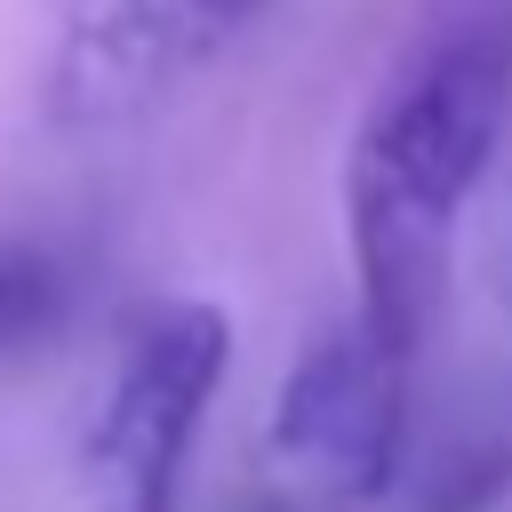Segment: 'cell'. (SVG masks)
Instances as JSON below:
<instances>
[{
  "label": "cell",
  "mask_w": 512,
  "mask_h": 512,
  "mask_svg": "<svg viewBox=\"0 0 512 512\" xmlns=\"http://www.w3.org/2000/svg\"><path fill=\"white\" fill-rule=\"evenodd\" d=\"M264 0H96L48 72V112L64 128H120L184 88Z\"/></svg>",
  "instance_id": "cell-4"
},
{
  "label": "cell",
  "mask_w": 512,
  "mask_h": 512,
  "mask_svg": "<svg viewBox=\"0 0 512 512\" xmlns=\"http://www.w3.org/2000/svg\"><path fill=\"white\" fill-rule=\"evenodd\" d=\"M232 368V320L200 296H168L136 312L120 368L80 440L88 512H176L200 416Z\"/></svg>",
  "instance_id": "cell-2"
},
{
  "label": "cell",
  "mask_w": 512,
  "mask_h": 512,
  "mask_svg": "<svg viewBox=\"0 0 512 512\" xmlns=\"http://www.w3.org/2000/svg\"><path fill=\"white\" fill-rule=\"evenodd\" d=\"M408 360L416 352L376 336L360 312L296 352V368H288V384L272 400V456L328 512H360V504H376L400 480Z\"/></svg>",
  "instance_id": "cell-3"
},
{
  "label": "cell",
  "mask_w": 512,
  "mask_h": 512,
  "mask_svg": "<svg viewBox=\"0 0 512 512\" xmlns=\"http://www.w3.org/2000/svg\"><path fill=\"white\" fill-rule=\"evenodd\" d=\"M504 496H512V440L472 432L448 440V456H432V472L408 488V512H496Z\"/></svg>",
  "instance_id": "cell-5"
},
{
  "label": "cell",
  "mask_w": 512,
  "mask_h": 512,
  "mask_svg": "<svg viewBox=\"0 0 512 512\" xmlns=\"http://www.w3.org/2000/svg\"><path fill=\"white\" fill-rule=\"evenodd\" d=\"M512 120V0H432L360 104L344 152V232L360 320L400 352L448 296V248Z\"/></svg>",
  "instance_id": "cell-1"
},
{
  "label": "cell",
  "mask_w": 512,
  "mask_h": 512,
  "mask_svg": "<svg viewBox=\"0 0 512 512\" xmlns=\"http://www.w3.org/2000/svg\"><path fill=\"white\" fill-rule=\"evenodd\" d=\"M56 320V272L40 256H0V352Z\"/></svg>",
  "instance_id": "cell-6"
},
{
  "label": "cell",
  "mask_w": 512,
  "mask_h": 512,
  "mask_svg": "<svg viewBox=\"0 0 512 512\" xmlns=\"http://www.w3.org/2000/svg\"><path fill=\"white\" fill-rule=\"evenodd\" d=\"M232 512H296L288 496H248V504H232Z\"/></svg>",
  "instance_id": "cell-7"
}]
</instances>
